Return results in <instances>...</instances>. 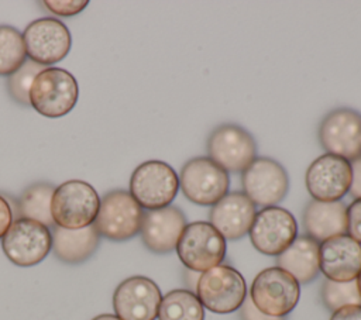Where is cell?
Listing matches in <instances>:
<instances>
[{"label": "cell", "mask_w": 361, "mask_h": 320, "mask_svg": "<svg viewBox=\"0 0 361 320\" xmlns=\"http://www.w3.org/2000/svg\"><path fill=\"white\" fill-rule=\"evenodd\" d=\"M241 186L255 206H276L288 195L289 176L278 161L259 156L241 172Z\"/></svg>", "instance_id": "cell-11"}, {"label": "cell", "mask_w": 361, "mask_h": 320, "mask_svg": "<svg viewBox=\"0 0 361 320\" xmlns=\"http://www.w3.org/2000/svg\"><path fill=\"white\" fill-rule=\"evenodd\" d=\"M45 66L31 61L27 58V61L23 63V66L14 72L7 79V89L13 100H16L18 104L30 106V87L35 79V76L44 70Z\"/></svg>", "instance_id": "cell-27"}, {"label": "cell", "mask_w": 361, "mask_h": 320, "mask_svg": "<svg viewBox=\"0 0 361 320\" xmlns=\"http://www.w3.org/2000/svg\"><path fill=\"white\" fill-rule=\"evenodd\" d=\"M185 227V213L178 206H166L144 211L140 234L149 251L154 254H169L176 250Z\"/></svg>", "instance_id": "cell-17"}, {"label": "cell", "mask_w": 361, "mask_h": 320, "mask_svg": "<svg viewBox=\"0 0 361 320\" xmlns=\"http://www.w3.org/2000/svg\"><path fill=\"white\" fill-rule=\"evenodd\" d=\"M179 187L192 203L213 206L228 193L230 176L209 156H196L182 166Z\"/></svg>", "instance_id": "cell-8"}, {"label": "cell", "mask_w": 361, "mask_h": 320, "mask_svg": "<svg viewBox=\"0 0 361 320\" xmlns=\"http://www.w3.org/2000/svg\"><path fill=\"white\" fill-rule=\"evenodd\" d=\"M250 297L255 307L271 317H286L298 304L300 283L286 271L271 266L252 281Z\"/></svg>", "instance_id": "cell-6"}, {"label": "cell", "mask_w": 361, "mask_h": 320, "mask_svg": "<svg viewBox=\"0 0 361 320\" xmlns=\"http://www.w3.org/2000/svg\"><path fill=\"white\" fill-rule=\"evenodd\" d=\"M87 0H45L42 6L58 17H73L79 14L86 6Z\"/></svg>", "instance_id": "cell-28"}, {"label": "cell", "mask_w": 361, "mask_h": 320, "mask_svg": "<svg viewBox=\"0 0 361 320\" xmlns=\"http://www.w3.org/2000/svg\"><path fill=\"white\" fill-rule=\"evenodd\" d=\"M319 142L327 154L353 162L361 156V114L348 107L329 111L319 125Z\"/></svg>", "instance_id": "cell-13"}, {"label": "cell", "mask_w": 361, "mask_h": 320, "mask_svg": "<svg viewBox=\"0 0 361 320\" xmlns=\"http://www.w3.org/2000/svg\"><path fill=\"white\" fill-rule=\"evenodd\" d=\"M92 320H121V319H118L116 314H109V313H106V314H99V316L93 317Z\"/></svg>", "instance_id": "cell-34"}, {"label": "cell", "mask_w": 361, "mask_h": 320, "mask_svg": "<svg viewBox=\"0 0 361 320\" xmlns=\"http://www.w3.org/2000/svg\"><path fill=\"white\" fill-rule=\"evenodd\" d=\"M238 314H240V320H286L285 317H271L264 314L255 307L250 296L245 297L244 303L238 309Z\"/></svg>", "instance_id": "cell-30"}, {"label": "cell", "mask_w": 361, "mask_h": 320, "mask_svg": "<svg viewBox=\"0 0 361 320\" xmlns=\"http://www.w3.org/2000/svg\"><path fill=\"white\" fill-rule=\"evenodd\" d=\"M176 254L188 269L204 272L223 262L226 240L209 221H193L183 228Z\"/></svg>", "instance_id": "cell-7"}, {"label": "cell", "mask_w": 361, "mask_h": 320, "mask_svg": "<svg viewBox=\"0 0 361 320\" xmlns=\"http://www.w3.org/2000/svg\"><path fill=\"white\" fill-rule=\"evenodd\" d=\"M319 268L326 279L354 281L361 271V244L348 234L323 241L319 247Z\"/></svg>", "instance_id": "cell-18"}, {"label": "cell", "mask_w": 361, "mask_h": 320, "mask_svg": "<svg viewBox=\"0 0 361 320\" xmlns=\"http://www.w3.org/2000/svg\"><path fill=\"white\" fill-rule=\"evenodd\" d=\"M320 299L324 307L330 312H336L348 304H361V296L355 279L350 282H334L324 279L320 288Z\"/></svg>", "instance_id": "cell-26"}, {"label": "cell", "mask_w": 361, "mask_h": 320, "mask_svg": "<svg viewBox=\"0 0 361 320\" xmlns=\"http://www.w3.org/2000/svg\"><path fill=\"white\" fill-rule=\"evenodd\" d=\"M179 190V175L164 161L140 164L130 179V195L147 210L171 206Z\"/></svg>", "instance_id": "cell-5"}, {"label": "cell", "mask_w": 361, "mask_h": 320, "mask_svg": "<svg viewBox=\"0 0 361 320\" xmlns=\"http://www.w3.org/2000/svg\"><path fill=\"white\" fill-rule=\"evenodd\" d=\"M195 290L202 306L219 314L238 310L247 297L243 275L226 264L202 272Z\"/></svg>", "instance_id": "cell-3"}, {"label": "cell", "mask_w": 361, "mask_h": 320, "mask_svg": "<svg viewBox=\"0 0 361 320\" xmlns=\"http://www.w3.org/2000/svg\"><path fill=\"white\" fill-rule=\"evenodd\" d=\"M144 210L124 189H114L100 200L93 221L100 237L111 241H126L135 237L142 224Z\"/></svg>", "instance_id": "cell-4"}, {"label": "cell", "mask_w": 361, "mask_h": 320, "mask_svg": "<svg viewBox=\"0 0 361 320\" xmlns=\"http://www.w3.org/2000/svg\"><path fill=\"white\" fill-rule=\"evenodd\" d=\"M158 320H204V307L189 289H173L162 299Z\"/></svg>", "instance_id": "cell-24"}, {"label": "cell", "mask_w": 361, "mask_h": 320, "mask_svg": "<svg viewBox=\"0 0 361 320\" xmlns=\"http://www.w3.org/2000/svg\"><path fill=\"white\" fill-rule=\"evenodd\" d=\"M25 61L23 34L11 25H0V76H11Z\"/></svg>", "instance_id": "cell-25"}, {"label": "cell", "mask_w": 361, "mask_h": 320, "mask_svg": "<svg viewBox=\"0 0 361 320\" xmlns=\"http://www.w3.org/2000/svg\"><path fill=\"white\" fill-rule=\"evenodd\" d=\"M351 179V162L327 152L309 165L305 176L309 195L320 202H337L344 197Z\"/></svg>", "instance_id": "cell-15"}, {"label": "cell", "mask_w": 361, "mask_h": 320, "mask_svg": "<svg viewBox=\"0 0 361 320\" xmlns=\"http://www.w3.org/2000/svg\"><path fill=\"white\" fill-rule=\"evenodd\" d=\"M55 186L47 182H38L25 187L17 200L18 217L42 223L48 228H54L55 223L51 214V202Z\"/></svg>", "instance_id": "cell-23"}, {"label": "cell", "mask_w": 361, "mask_h": 320, "mask_svg": "<svg viewBox=\"0 0 361 320\" xmlns=\"http://www.w3.org/2000/svg\"><path fill=\"white\" fill-rule=\"evenodd\" d=\"M306 235L317 242L347 233V206L341 202H320L312 199L303 210Z\"/></svg>", "instance_id": "cell-20"}, {"label": "cell", "mask_w": 361, "mask_h": 320, "mask_svg": "<svg viewBox=\"0 0 361 320\" xmlns=\"http://www.w3.org/2000/svg\"><path fill=\"white\" fill-rule=\"evenodd\" d=\"M209 158L227 173L243 172L257 158V142L250 131L237 124L216 127L206 144Z\"/></svg>", "instance_id": "cell-10"}, {"label": "cell", "mask_w": 361, "mask_h": 320, "mask_svg": "<svg viewBox=\"0 0 361 320\" xmlns=\"http://www.w3.org/2000/svg\"><path fill=\"white\" fill-rule=\"evenodd\" d=\"M14 221V213L6 197L0 195V238L4 237L7 230Z\"/></svg>", "instance_id": "cell-31"}, {"label": "cell", "mask_w": 361, "mask_h": 320, "mask_svg": "<svg viewBox=\"0 0 361 320\" xmlns=\"http://www.w3.org/2000/svg\"><path fill=\"white\" fill-rule=\"evenodd\" d=\"M158 285L147 276L124 279L113 293L114 313L121 320H155L161 304Z\"/></svg>", "instance_id": "cell-16"}, {"label": "cell", "mask_w": 361, "mask_h": 320, "mask_svg": "<svg viewBox=\"0 0 361 320\" xmlns=\"http://www.w3.org/2000/svg\"><path fill=\"white\" fill-rule=\"evenodd\" d=\"M30 106L48 118L68 114L79 97V86L75 76L62 68H45L30 87Z\"/></svg>", "instance_id": "cell-1"}, {"label": "cell", "mask_w": 361, "mask_h": 320, "mask_svg": "<svg viewBox=\"0 0 361 320\" xmlns=\"http://www.w3.org/2000/svg\"><path fill=\"white\" fill-rule=\"evenodd\" d=\"M357 288H358V292H360V296H361V271H360V273L357 275Z\"/></svg>", "instance_id": "cell-35"}, {"label": "cell", "mask_w": 361, "mask_h": 320, "mask_svg": "<svg viewBox=\"0 0 361 320\" xmlns=\"http://www.w3.org/2000/svg\"><path fill=\"white\" fill-rule=\"evenodd\" d=\"M255 214V204L243 192H231L212 206L209 223L224 240L235 241L248 234Z\"/></svg>", "instance_id": "cell-19"}, {"label": "cell", "mask_w": 361, "mask_h": 320, "mask_svg": "<svg viewBox=\"0 0 361 320\" xmlns=\"http://www.w3.org/2000/svg\"><path fill=\"white\" fill-rule=\"evenodd\" d=\"M100 207L96 189L85 180H68L55 187L51 214L55 226L78 230L93 224Z\"/></svg>", "instance_id": "cell-2"}, {"label": "cell", "mask_w": 361, "mask_h": 320, "mask_svg": "<svg viewBox=\"0 0 361 320\" xmlns=\"http://www.w3.org/2000/svg\"><path fill=\"white\" fill-rule=\"evenodd\" d=\"M351 172L353 179L348 192L354 199H361V156L351 162Z\"/></svg>", "instance_id": "cell-32"}, {"label": "cell", "mask_w": 361, "mask_h": 320, "mask_svg": "<svg viewBox=\"0 0 361 320\" xmlns=\"http://www.w3.org/2000/svg\"><path fill=\"white\" fill-rule=\"evenodd\" d=\"M23 39L27 58L45 68L61 62L72 45L68 27L55 17H42L30 23L23 32Z\"/></svg>", "instance_id": "cell-12"}, {"label": "cell", "mask_w": 361, "mask_h": 320, "mask_svg": "<svg viewBox=\"0 0 361 320\" xmlns=\"http://www.w3.org/2000/svg\"><path fill=\"white\" fill-rule=\"evenodd\" d=\"M1 248L14 265L34 266L52 250V234L39 221L18 217L1 238Z\"/></svg>", "instance_id": "cell-9"}, {"label": "cell", "mask_w": 361, "mask_h": 320, "mask_svg": "<svg viewBox=\"0 0 361 320\" xmlns=\"http://www.w3.org/2000/svg\"><path fill=\"white\" fill-rule=\"evenodd\" d=\"M319 247L320 244L313 238L299 235L276 257V266L290 273L299 283H309L320 272Z\"/></svg>", "instance_id": "cell-22"}, {"label": "cell", "mask_w": 361, "mask_h": 320, "mask_svg": "<svg viewBox=\"0 0 361 320\" xmlns=\"http://www.w3.org/2000/svg\"><path fill=\"white\" fill-rule=\"evenodd\" d=\"M330 320H361V304H348L331 313Z\"/></svg>", "instance_id": "cell-33"}, {"label": "cell", "mask_w": 361, "mask_h": 320, "mask_svg": "<svg viewBox=\"0 0 361 320\" xmlns=\"http://www.w3.org/2000/svg\"><path fill=\"white\" fill-rule=\"evenodd\" d=\"M347 233L361 244V199H355L347 207Z\"/></svg>", "instance_id": "cell-29"}, {"label": "cell", "mask_w": 361, "mask_h": 320, "mask_svg": "<svg viewBox=\"0 0 361 320\" xmlns=\"http://www.w3.org/2000/svg\"><path fill=\"white\" fill-rule=\"evenodd\" d=\"M52 234V251L55 257L65 264H80L90 258L99 247L100 234L93 224L69 230L55 226Z\"/></svg>", "instance_id": "cell-21"}, {"label": "cell", "mask_w": 361, "mask_h": 320, "mask_svg": "<svg viewBox=\"0 0 361 320\" xmlns=\"http://www.w3.org/2000/svg\"><path fill=\"white\" fill-rule=\"evenodd\" d=\"M248 234L258 252L278 257L298 237V224L289 210L269 206L257 211Z\"/></svg>", "instance_id": "cell-14"}]
</instances>
